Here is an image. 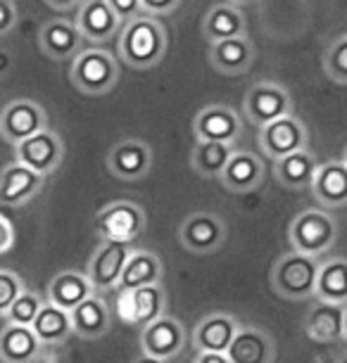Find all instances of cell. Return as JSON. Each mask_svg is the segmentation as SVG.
<instances>
[{
    "mask_svg": "<svg viewBox=\"0 0 347 363\" xmlns=\"http://www.w3.org/2000/svg\"><path fill=\"white\" fill-rule=\"evenodd\" d=\"M70 79L84 95H107L119 84V62L105 48H84L72 60Z\"/></svg>",
    "mask_w": 347,
    "mask_h": 363,
    "instance_id": "obj_3",
    "label": "cell"
},
{
    "mask_svg": "<svg viewBox=\"0 0 347 363\" xmlns=\"http://www.w3.org/2000/svg\"><path fill=\"white\" fill-rule=\"evenodd\" d=\"M343 162L347 164V147H345V155H343Z\"/></svg>",
    "mask_w": 347,
    "mask_h": 363,
    "instance_id": "obj_48",
    "label": "cell"
},
{
    "mask_svg": "<svg viewBox=\"0 0 347 363\" xmlns=\"http://www.w3.org/2000/svg\"><path fill=\"white\" fill-rule=\"evenodd\" d=\"M17 5L12 0H0V36H8L17 26Z\"/></svg>",
    "mask_w": 347,
    "mask_h": 363,
    "instance_id": "obj_39",
    "label": "cell"
},
{
    "mask_svg": "<svg viewBox=\"0 0 347 363\" xmlns=\"http://www.w3.org/2000/svg\"><path fill=\"white\" fill-rule=\"evenodd\" d=\"M107 169L114 178L124 183L141 181L153 169V147L138 138L119 140L107 155Z\"/></svg>",
    "mask_w": 347,
    "mask_h": 363,
    "instance_id": "obj_14",
    "label": "cell"
},
{
    "mask_svg": "<svg viewBox=\"0 0 347 363\" xmlns=\"http://www.w3.org/2000/svg\"><path fill=\"white\" fill-rule=\"evenodd\" d=\"M165 278V264L162 259L150 250H133L131 257L121 271L119 292H133L138 287H148V285H158Z\"/></svg>",
    "mask_w": 347,
    "mask_h": 363,
    "instance_id": "obj_25",
    "label": "cell"
},
{
    "mask_svg": "<svg viewBox=\"0 0 347 363\" xmlns=\"http://www.w3.org/2000/svg\"><path fill=\"white\" fill-rule=\"evenodd\" d=\"M43 352V345L31 328L8 323L0 330V361L3 363H33Z\"/></svg>",
    "mask_w": 347,
    "mask_h": 363,
    "instance_id": "obj_30",
    "label": "cell"
},
{
    "mask_svg": "<svg viewBox=\"0 0 347 363\" xmlns=\"http://www.w3.org/2000/svg\"><path fill=\"white\" fill-rule=\"evenodd\" d=\"M316 167V155L312 152V147H304L274 162V178L285 190H309Z\"/></svg>",
    "mask_w": 347,
    "mask_h": 363,
    "instance_id": "obj_26",
    "label": "cell"
},
{
    "mask_svg": "<svg viewBox=\"0 0 347 363\" xmlns=\"http://www.w3.org/2000/svg\"><path fill=\"white\" fill-rule=\"evenodd\" d=\"M117 50L121 55V62L131 67V69H153L167 55L165 24L150 15H141L131 22L121 24Z\"/></svg>",
    "mask_w": 347,
    "mask_h": 363,
    "instance_id": "obj_1",
    "label": "cell"
},
{
    "mask_svg": "<svg viewBox=\"0 0 347 363\" xmlns=\"http://www.w3.org/2000/svg\"><path fill=\"white\" fill-rule=\"evenodd\" d=\"M93 228L100 240L133 245V240H138L145 230V211L133 200H114L95 214Z\"/></svg>",
    "mask_w": 347,
    "mask_h": 363,
    "instance_id": "obj_5",
    "label": "cell"
},
{
    "mask_svg": "<svg viewBox=\"0 0 347 363\" xmlns=\"http://www.w3.org/2000/svg\"><path fill=\"white\" fill-rule=\"evenodd\" d=\"M226 5H233V8H241V5H250L255 3V0H224Z\"/></svg>",
    "mask_w": 347,
    "mask_h": 363,
    "instance_id": "obj_45",
    "label": "cell"
},
{
    "mask_svg": "<svg viewBox=\"0 0 347 363\" xmlns=\"http://www.w3.org/2000/svg\"><path fill=\"white\" fill-rule=\"evenodd\" d=\"M24 290H26L24 280L19 278L15 271L0 269V316H5V313H8L12 301H15Z\"/></svg>",
    "mask_w": 347,
    "mask_h": 363,
    "instance_id": "obj_36",
    "label": "cell"
},
{
    "mask_svg": "<svg viewBox=\"0 0 347 363\" xmlns=\"http://www.w3.org/2000/svg\"><path fill=\"white\" fill-rule=\"evenodd\" d=\"M257 50L255 43L248 36H238L228 40L209 45V65L224 77H241L248 74L250 67L255 65Z\"/></svg>",
    "mask_w": 347,
    "mask_h": 363,
    "instance_id": "obj_21",
    "label": "cell"
},
{
    "mask_svg": "<svg viewBox=\"0 0 347 363\" xmlns=\"http://www.w3.org/2000/svg\"><path fill=\"white\" fill-rule=\"evenodd\" d=\"M226 356L231 363H274L276 340L260 325H241Z\"/></svg>",
    "mask_w": 347,
    "mask_h": 363,
    "instance_id": "obj_17",
    "label": "cell"
},
{
    "mask_svg": "<svg viewBox=\"0 0 347 363\" xmlns=\"http://www.w3.org/2000/svg\"><path fill=\"white\" fill-rule=\"evenodd\" d=\"M15 238H17L15 225H12L8 216L0 214V255H5V252L15 247Z\"/></svg>",
    "mask_w": 347,
    "mask_h": 363,
    "instance_id": "obj_40",
    "label": "cell"
},
{
    "mask_svg": "<svg viewBox=\"0 0 347 363\" xmlns=\"http://www.w3.org/2000/svg\"><path fill=\"white\" fill-rule=\"evenodd\" d=\"M10 67H12V57L5 50H0V77H3V74H8Z\"/></svg>",
    "mask_w": 347,
    "mask_h": 363,
    "instance_id": "obj_43",
    "label": "cell"
},
{
    "mask_svg": "<svg viewBox=\"0 0 347 363\" xmlns=\"http://www.w3.org/2000/svg\"><path fill=\"white\" fill-rule=\"evenodd\" d=\"M193 363H231L226 354H209V352H202L197 354Z\"/></svg>",
    "mask_w": 347,
    "mask_h": 363,
    "instance_id": "obj_42",
    "label": "cell"
},
{
    "mask_svg": "<svg viewBox=\"0 0 347 363\" xmlns=\"http://www.w3.org/2000/svg\"><path fill=\"white\" fill-rule=\"evenodd\" d=\"M243 133V121L241 114L236 112L231 105H205L197 109L193 119V135L195 140H209V143H228L236 145L238 138Z\"/></svg>",
    "mask_w": 347,
    "mask_h": 363,
    "instance_id": "obj_12",
    "label": "cell"
},
{
    "mask_svg": "<svg viewBox=\"0 0 347 363\" xmlns=\"http://www.w3.org/2000/svg\"><path fill=\"white\" fill-rule=\"evenodd\" d=\"M324 72L336 84L347 86V33L338 36L324 52Z\"/></svg>",
    "mask_w": 347,
    "mask_h": 363,
    "instance_id": "obj_35",
    "label": "cell"
},
{
    "mask_svg": "<svg viewBox=\"0 0 347 363\" xmlns=\"http://www.w3.org/2000/svg\"><path fill=\"white\" fill-rule=\"evenodd\" d=\"M48 5H50L53 10H57V12H70L74 8H81V3L84 0H45Z\"/></svg>",
    "mask_w": 347,
    "mask_h": 363,
    "instance_id": "obj_41",
    "label": "cell"
},
{
    "mask_svg": "<svg viewBox=\"0 0 347 363\" xmlns=\"http://www.w3.org/2000/svg\"><path fill=\"white\" fill-rule=\"evenodd\" d=\"M43 304H45V299L40 297V294L31 292V290H24L15 301H12V306L8 309V313H5V318H8V323H12V325L31 328V323L36 320Z\"/></svg>",
    "mask_w": 347,
    "mask_h": 363,
    "instance_id": "obj_34",
    "label": "cell"
},
{
    "mask_svg": "<svg viewBox=\"0 0 347 363\" xmlns=\"http://www.w3.org/2000/svg\"><path fill=\"white\" fill-rule=\"evenodd\" d=\"M181 3L183 0H141V8H143V15L160 19L167 15H174Z\"/></svg>",
    "mask_w": 347,
    "mask_h": 363,
    "instance_id": "obj_38",
    "label": "cell"
},
{
    "mask_svg": "<svg viewBox=\"0 0 347 363\" xmlns=\"http://www.w3.org/2000/svg\"><path fill=\"white\" fill-rule=\"evenodd\" d=\"M31 330L38 337L40 345H50V347L65 345V342L74 335L72 316H70V311L57 309V306H53L50 301H45V304L40 306L36 320L31 323Z\"/></svg>",
    "mask_w": 347,
    "mask_h": 363,
    "instance_id": "obj_32",
    "label": "cell"
},
{
    "mask_svg": "<svg viewBox=\"0 0 347 363\" xmlns=\"http://www.w3.org/2000/svg\"><path fill=\"white\" fill-rule=\"evenodd\" d=\"M288 240L295 252L324 257L338 240V218L329 209H304L288 225Z\"/></svg>",
    "mask_w": 347,
    "mask_h": 363,
    "instance_id": "obj_4",
    "label": "cell"
},
{
    "mask_svg": "<svg viewBox=\"0 0 347 363\" xmlns=\"http://www.w3.org/2000/svg\"><path fill=\"white\" fill-rule=\"evenodd\" d=\"M74 24H77L81 38L91 40V43H107L121 31V22L105 0H84Z\"/></svg>",
    "mask_w": 347,
    "mask_h": 363,
    "instance_id": "obj_20",
    "label": "cell"
},
{
    "mask_svg": "<svg viewBox=\"0 0 347 363\" xmlns=\"http://www.w3.org/2000/svg\"><path fill=\"white\" fill-rule=\"evenodd\" d=\"M264 176H267V164L253 150H236L231 155L226 169L221 171L219 183L228 193L245 195L253 193L262 186Z\"/></svg>",
    "mask_w": 347,
    "mask_h": 363,
    "instance_id": "obj_16",
    "label": "cell"
},
{
    "mask_svg": "<svg viewBox=\"0 0 347 363\" xmlns=\"http://www.w3.org/2000/svg\"><path fill=\"white\" fill-rule=\"evenodd\" d=\"M309 190L312 197L326 209L347 207V164L343 160L319 164Z\"/></svg>",
    "mask_w": 347,
    "mask_h": 363,
    "instance_id": "obj_22",
    "label": "cell"
},
{
    "mask_svg": "<svg viewBox=\"0 0 347 363\" xmlns=\"http://www.w3.org/2000/svg\"><path fill=\"white\" fill-rule=\"evenodd\" d=\"M228 235L226 221L214 211H193L179 223V242L193 255H212L221 250Z\"/></svg>",
    "mask_w": 347,
    "mask_h": 363,
    "instance_id": "obj_7",
    "label": "cell"
},
{
    "mask_svg": "<svg viewBox=\"0 0 347 363\" xmlns=\"http://www.w3.org/2000/svg\"><path fill=\"white\" fill-rule=\"evenodd\" d=\"M257 145L269 160L278 162L283 157L297 152V150L309 147V131L302 119H297L295 114H288L260 128Z\"/></svg>",
    "mask_w": 347,
    "mask_h": 363,
    "instance_id": "obj_9",
    "label": "cell"
},
{
    "mask_svg": "<svg viewBox=\"0 0 347 363\" xmlns=\"http://www.w3.org/2000/svg\"><path fill=\"white\" fill-rule=\"evenodd\" d=\"M65 160V140L53 128H43L40 133L15 145V162L36 171L38 176H50L60 169Z\"/></svg>",
    "mask_w": 347,
    "mask_h": 363,
    "instance_id": "obj_8",
    "label": "cell"
},
{
    "mask_svg": "<svg viewBox=\"0 0 347 363\" xmlns=\"http://www.w3.org/2000/svg\"><path fill=\"white\" fill-rule=\"evenodd\" d=\"M38 48L45 57L65 62V60H74L84 50V38H81L77 24L70 19H50L38 31Z\"/></svg>",
    "mask_w": 347,
    "mask_h": 363,
    "instance_id": "obj_18",
    "label": "cell"
},
{
    "mask_svg": "<svg viewBox=\"0 0 347 363\" xmlns=\"http://www.w3.org/2000/svg\"><path fill=\"white\" fill-rule=\"evenodd\" d=\"M70 316L74 335L81 340H100L112 328V311L100 294H91L88 299H84L77 309L70 311Z\"/></svg>",
    "mask_w": 347,
    "mask_h": 363,
    "instance_id": "obj_23",
    "label": "cell"
},
{
    "mask_svg": "<svg viewBox=\"0 0 347 363\" xmlns=\"http://www.w3.org/2000/svg\"><path fill=\"white\" fill-rule=\"evenodd\" d=\"M119 294L126 297V304H128L126 320L133 325L145 328L148 323L165 316V311H167V290L162 283L138 287V290H133V292H119Z\"/></svg>",
    "mask_w": 347,
    "mask_h": 363,
    "instance_id": "obj_28",
    "label": "cell"
},
{
    "mask_svg": "<svg viewBox=\"0 0 347 363\" xmlns=\"http://www.w3.org/2000/svg\"><path fill=\"white\" fill-rule=\"evenodd\" d=\"M241 330V323L233 313L226 311H212L202 316L193 328L190 342H193L195 352H209V354H226L236 333Z\"/></svg>",
    "mask_w": 347,
    "mask_h": 363,
    "instance_id": "obj_15",
    "label": "cell"
},
{
    "mask_svg": "<svg viewBox=\"0 0 347 363\" xmlns=\"http://www.w3.org/2000/svg\"><path fill=\"white\" fill-rule=\"evenodd\" d=\"M316 257L302 255V252H285L271 266V287L281 299L288 301H307L314 299L316 278H319Z\"/></svg>",
    "mask_w": 347,
    "mask_h": 363,
    "instance_id": "obj_2",
    "label": "cell"
},
{
    "mask_svg": "<svg viewBox=\"0 0 347 363\" xmlns=\"http://www.w3.org/2000/svg\"><path fill=\"white\" fill-rule=\"evenodd\" d=\"M248 19L241 12V8H233V5H214V8L207 10L205 19H202V36L212 43H219V40H228V38H238V36H248Z\"/></svg>",
    "mask_w": 347,
    "mask_h": 363,
    "instance_id": "obj_29",
    "label": "cell"
},
{
    "mask_svg": "<svg viewBox=\"0 0 347 363\" xmlns=\"http://www.w3.org/2000/svg\"><path fill=\"white\" fill-rule=\"evenodd\" d=\"M314 299L347 306V257H331L329 262H321Z\"/></svg>",
    "mask_w": 347,
    "mask_h": 363,
    "instance_id": "obj_31",
    "label": "cell"
},
{
    "mask_svg": "<svg viewBox=\"0 0 347 363\" xmlns=\"http://www.w3.org/2000/svg\"><path fill=\"white\" fill-rule=\"evenodd\" d=\"M186 347V328L179 318L162 316L145 328H141V354L160 361L176 359Z\"/></svg>",
    "mask_w": 347,
    "mask_h": 363,
    "instance_id": "obj_13",
    "label": "cell"
},
{
    "mask_svg": "<svg viewBox=\"0 0 347 363\" xmlns=\"http://www.w3.org/2000/svg\"><path fill=\"white\" fill-rule=\"evenodd\" d=\"M343 311L345 306L314 299V304L304 313V335L319 345H331V342L343 340Z\"/></svg>",
    "mask_w": 347,
    "mask_h": 363,
    "instance_id": "obj_24",
    "label": "cell"
},
{
    "mask_svg": "<svg viewBox=\"0 0 347 363\" xmlns=\"http://www.w3.org/2000/svg\"><path fill=\"white\" fill-rule=\"evenodd\" d=\"M336 363H347V354H343V356H338V359H336Z\"/></svg>",
    "mask_w": 347,
    "mask_h": 363,
    "instance_id": "obj_47",
    "label": "cell"
},
{
    "mask_svg": "<svg viewBox=\"0 0 347 363\" xmlns=\"http://www.w3.org/2000/svg\"><path fill=\"white\" fill-rule=\"evenodd\" d=\"M133 252L131 242H117V240H103L98 250L93 252L91 262H88L86 276L91 280L95 292L117 290L121 271Z\"/></svg>",
    "mask_w": 347,
    "mask_h": 363,
    "instance_id": "obj_11",
    "label": "cell"
},
{
    "mask_svg": "<svg viewBox=\"0 0 347 363\" xmlns=\"http://www.w3.org/2000/svg\"><path fill=\"white\" fill-rule=\"evenodd\" d=\"M233 152H236V145H228V143L195 140V147H193V152H190V167H193L197 176L219 181L221 171L226 169V164Z\"/></svg>",
    "mask_w": 347,
    "mask_h": 363,
    "instance_id": "obj_33",
    "label": "cell"
},
{
    "mask_svg": "<svg viewBox=\"0 0 347 363\" xmlns=\"http://www.w3.org/2000/svg\"><path fill=\"white\" fill-rule=\"evenodd\" d=\"M131 363H167V361H160V359H153V356L141 354V356H136V359H133Z\"/></svg>",
    "mask_w": 347,
    "mask_h": 363,
    "instance_id": "obj_44",
    "label": "cell"
},
{
    "mask_svg": "<svg viewBox=\"0 0 347 363\" xmlns=\"http://www.w3.org/2000/svg\"><path fill=\"white\" fill-rule=\"evenodd\" d=\"M243 112L245 119L255 128H264L271 121L292 114V95L281 84L260 81V84L250 86V91L245 93Z\"/></svg>",
    "mask_w": 347,
    "mask_h": 363,
    "instance_id": "obj_6",
    "label": "cell"
},
{
    "mask_svg": "<svg viewBox=\"0 0 347 363\" xmlns=\"http://www.w3.org/2000/svg\"><path fill=\"white\" fill-rule=\"evenodd\" d=\"M43 176L36 171L22 167L19 162H12L0 171V204L3 207H24L43 188Z\"/></svg>",
    "mask_w": 347,
    "mask_h": 363,
    "instance_id": "obj_19",
    "label": "cell"
},
{
    "mask_svg": "<svg viewBox=\"0 0 347 363\" xmlns=\"http://www.w3.org/2000/svg\"><path fill=\"white\" fill-rule=\"evenodd\" d=\"M343 340H347V306L343 311Z\"/></svg>",
    "mask_w": 347,
    "mask_h": 363,
    "instance_id": "obj_46",
    "label": "cell"
},
{
    "mask_svg": "<svg viewBox=\"0 0 347 363\" xmlns=\"http://www.w3.org/2000/svg\"><path fill=\"white\" fill-rule=\"evenodd\" d=\"M91 294H95L91 280L86 273L79 271H62L48 283L45 301H50L53 306L65 311H74L84 299H88Z\"/></svg>",
    "mask_w": 347,
    "mask_h": 363,
    "instance_id": "obj_27",
    "label": "cell"
},
{
    "mask_svg": "<svg viewBox=\"0 0 347 363\" xmlns=\"http://www.w3.org/2000/svg\"><path fill=\"white\" fill-rule=\"evenodd\" d=\"M48 128V114L36 100H12L0 112V135L12 147Z\"/></svg>",
    "mask_w": 347,
    "mask_h": 363,
    "instance_id": "obj_10",
    "label": "cell"
},
{
    "mask_svg": "<svg viewBox=\"0 0 347 363\" xmlns=\"http://www.w3.org/2000/svg\"><path fill=\"white\" fill-rule=\"evenodd\" d=\"M110 5V10L117 15V19L121 24L131 22V19L141 17L143 15V8H141V0H105Z\"/></svg>",
    "mask_w": 347,
    "mask_h": 363,
    "instance_id": "obj_37",
    "label": "cell"
}]
</instances>
